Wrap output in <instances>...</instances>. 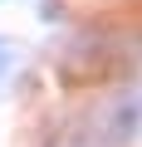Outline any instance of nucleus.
I'll use <instances>...</instances> for the list:
<instances>
[{"label": "nucleus", "mask_w": 142, "mask_h": 147, "mask_svg": "<svg viewBox=\"0 0 142 147\" xmlns=\"http://www.w3.org/2000/svg\"><path fill=\"white\" fill-rule=\"evenodd\" d=\"M103 137H108V142H137V137H142V84L118 93V103H113L108 118H103Z\"/></svg>", "instance_id": "nucleus-1"}, {"label": "nucleus", "mask_w": 142, "mask_h": 147, "mask_svg": "<svg viewBox=\"0 0 142 147\" xmlns=\"http://www.w3.org/2000/svg\"><path fill=\"white\" fill-rule=\"evenodd\" d=\"M10 64H15V44L0 34V84H5V74H10Z\"/></svg>", "instance_id": "nucleus-2"}]
</instances>
